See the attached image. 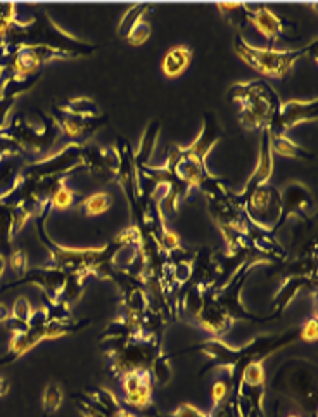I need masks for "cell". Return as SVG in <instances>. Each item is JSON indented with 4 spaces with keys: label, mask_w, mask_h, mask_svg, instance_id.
I'll return each mask as SVG.
<instances>
[{
    "label": "cell",
    "mask_w": 318,
    "mask_h": 417,
    "mask_svg": "<svg viewBox=\"0 0 318 417\" xmlns=\"http://www.w3.org/2000/svg\"><path fill=\"white\" fill-rule=\"evenodd\" d=\"M229 99L241 106L238 119L245 130L270 129L280 106V96L265 80L241 82L230 89Z\"/></svg>",
    "instance_id": "cell-1"
},
{
    "label": "cell",
    "mask_w": 318,
    "mask_h": 417,
    "mask_svg": "<svg viewBox=\"0 0 318 417\" xmlns=\"http://www.w3.org/2000/svg\"><path fill=\"white\" fill-rule=\"evenodd\" d=\"M234 52L248 64L249 68H252L255 71H258L259 75L268 76V78L282 80L285 76L291 75V71L294 70L296 63L303 57L310 56V52H313L317 47V42L308 43L306 47L294 50H280L275 47H256L252 43H249L242 35H236L234 37Z\"/></svg>",
    "instance_id": "cell-2"
},
{
    "label": "cell",
    "mask_w": 318,
    "mask_h": 417,
    "mask_svg": "<svg viewBox=\"0 0 318 417\" xmlns=\"http://www.w3.org/2000/svg\"><path fill=\"white\" fill-rule=\"evenodd\" d=\"M47 215H49V213L37 217L38 234L40 241L49 249L52 265L68 272V274H83L90 277V275L93 274V270H96V267L100 263V260L104 258L106 246H100V248H70V246H61L57 244V242L50 241L45 232Z\"/></svg>",
    "instance_id": "cell-3"
},
{
    "label": "cell",
    "mask_w": 318,
    "mask_h": 417,
    "mask_svg": "<svg viewBox=\"0 0 318 417\" xmlns=\"http://www.w3.org/2000/svg\"><path fill=\"white\" fill-rule=\"evenodd\" d=\"M291 364H284L277 371L273 386L280 388L284 393L294 398L298 405L305 407L312 414L317 407V390L315 376L310 364H303V360H289Z\"/></svg>",
    "instance_id": "cell-4"
},
{
    "label": "cell",
    "mask_w": 318,
    "mask_h": 417,
    "mask_svg": "<svg viewBox=\"0 0 318 417\" xmlns=\"http://www.w3.org/2000/svg\"><path fill=\"white\" fill-rule=\"evenodd\" d=\"M161 351V342L133 338L106 350V355L109 358V367L113 374L121 378L133 371H149L153 360Z\"/></svg>",
    "instance_id": "cell-5"
},
{
    "label": "cell",
    "mask_w": 318,
    "mask_h": 417,
    "mask_svg": "<svg viewBox=\"0 0 318 417\" xmlns=\"http://www.w3.org/2000/svg\"><path fill=\"white\" fill-rule=\"evenodd\" d=\"M82 168L90 175L106 182H118L119 152L118 147H103L86 142L82 152Z\"/></svg>",
    "instance_id": "cell-6"
},
{
    "label": "cell",
    "mask_w": 318,
    "mask_h": 417,
    "mask_svg": "<svg viewBox=\"0 0 318 417\" xmlns=\"http://www.w3.org/2000/svg\"><path fill=\"white\" fill-rule=\"evenodd\" d=\"M50 118L57 125L61 136L66 137L70 142H90L97 130L103 129L107 122L104 115L96 116V118H82V116L64 113V111L57 110V106L52 108Z\"/></svg>",
    "instance_id": "cell-7"
},
{
    "label": "cell",
    "mask_w": 318,
    "mask_h": 417,
    "mask_svg": "<svg viewBox=\"0 0 318 417\" xmlns=\"http://www.w3.org/2000/svg\"><path fill=\"white\" fill-rule=\"evenodd\" d=\"M318 101H301V99H292V101H282L278 111L273 119L272 126H270V133H287L289 130L298 126L299 123H308L317 122L318 115Z\"/></svg>",
    "instance_id": "cell-8"
},
{
    "label": "cell",
    "mask_w": 318,
    "mask_h": 417,
    "mask_svg": "<svg viewBox=\"0 0 318 417\" xmlns=\"http://www.w3.org/2000/svg\"><path fill=\"white\" fill-rule=\"evenodd\" d=\"M273 149H272V139H270V130L265 129L259 132V147H258V163L256 168L252 170V173L249 175L248 182H245L244 189L241 192H234L237 198V201L244 206L245 199L249 198L252 191H256L258 187L270 184V179L273 175Z\"/></svg>",
    "instance_id": "cell-9"
},
{
    "label": "cell",
    "mask_w": 318,
    "mask_h": 417,
    "mask_svg": "<svg viewBox=\"0 0 318 417\" xmlns=\"http://www.w3.org/2000/svg\"><path fill=\"white\" fill-rule=\"evenodd\" d=\"M280 203L282 212L277 224V231L284 226L285 220H289L291 217L308 220V215L312 213L313 205H315L310 187L305 186L303 182H298V180H292V182H289L287 186L280 191Z\"/></svg>",
    "instance_id": "cell-10"
},
{
    "label": "cell",
    "mask_w": 318,
    "mask_h": 417,
    "mask_svg": "<svg viewBox=\"0 0 318 417\" xmlns=\"http://www.w3.org/2000/svg\"><path fill=\"white\" fill-rule=\"evenodd\" d=\"M123 393H125V404L146 412L153 407L154 381L149 371H133L119 378Z\"/></svg>",
    "instance_id": "cell-11"
},
{
    "label": "cell",
    "mask_w": 318,
    "mask_h": 417,
    "mask_svg": "<svg viewBox=\"0 0 318 417\" xmlns=\"http://www.w3.org/2000/svg\"><path fill=\"white\" fill-rule=\"evenodd\" d=\"M68 277H70L68 272L61 270V268L54 265L28 268V272L23 275V277H20V281L7 286V288H13V286H17V284L38 286V288L45 293L49 303L54 305L57 300H59V295L61 291H63L64 284H66Z\"/></svg>",
    "instance_id": "cell-12"
},
{
    "label": "cell",
    "mask_w": 318,
    "mask_h": 417,
    "mask_svg": "<svg viewBox=\"0 0 318 417\" xmlns=\"http://www.w3.org/2000/svg\"><path fill=\"white\" fill-rule=\"evenodd\" d=\"M194 321L197 322V325L202 331L211 335V338H222V336H225L232 329L234 324L229 315L225 314V310L216 302L215 295L211 291H208L204 295V300H202V305L199 308L196 317H194Z\"/></svg>",
    "instance_id": "cell-13"
},
{
    "label": "cell",
    "mask_w": 318,
    "mask_h": 417,
    "mask_svg": "<svg viewBox=\"0 0 318 417\" xmlns=\"http://www.w3.org/2000/svg\"><path fill=\"white\" fill-rule=\"evenodd\" d=\"M248 23L252 24L270 43L277 45L282 38L287 37V21L277 16L266 6H248Z\"/></svg>",
    "instance_id": "cell-14"
},
{
    "label": "cell",
    "mask_w": 318,
    "mask_h": 417,
    "mask_svg": "<svg viewBox=\"0 0 318 417\" xmlns=\"http://www.w3.org/2000/svg\"><path fill=\"white\" fill-rule=\"evenodd\" d=\"M222 136L223 129L222 125H220L218 118H216L215 113L208 111V113L204 115V118H202V126L201 130H199L197 137L189 146H186V151L189 152L190 156L199 159V161L206 163L208 161L209 152H211L213 147L220 142Z\"/></svg>",
    "instance_id": "cell-15"
},
{
    "label": "cell",
    "mask_w": 318,
    "mask_h": 417,
    "mask_svg": "<svg viewBox=\"0 0 318 417\" xmlns=\"http://www.w3.org/2000/svg\"><path fill=\"white\" fill-rule=\"evenodd\" d=\"M313 282H315V279L301 277V275H289V277H285L284 282H282L280 289H278V293L275 295V298H273L275 314H273L272 317L280 315L282 312L289 307V305L294 302L296 296H298V293L303 291V289H306V288H312Z\"/></svg>",
    "instance_id": "cell-16"
},
{
    "label": "cell",
    "mask_w": 318,
    "mask_h": 417,
    "mask_svg": "<svg viewBox=\"0 0 318 417\" xmlns=\"http://www.w3.org/2000/svg\"><path fill=\"white\" fill-rule=\"evenodd\" d=\"M159 136H161V122L154 119V122L149 123V126L144 130L142 137H140L139 140V146L133 151V161H135L137 170L149 165L151 158H153L154 151H156Z\"/></svg>",
    "instance_id": "cell-17"
},
{
    "label": "cell",
    "mask_w": 318,
    "mask_h": 417,
    "mask_svg": "<svg viewBox=\"0 0 318 417\" xmlns=\"http://www.w3.org/2000/svg\"><path fill=\"white\" fill-rule=\"evenodd\" d=\"M192 61V49L187 45L172 47L162 57L161 71L166 78H179L189 68Z\"/></svg>",
    "instance_id": "cell-18"
},
{
    "label": "cell",
    "mask_w": 318,
    "mask_h": 417,
    "mask_svg": "<svg viewBox=\"0 0 318 417\" xmlns=\"http://www.w3.org/2000/svg\"><path fill=\"white\" fill-rule=\"evenodd\" d=\"M272 139V149L273 154L285 156V158H296V159H312V154L301 147L299 144H296L287 133H270Z\"/></svg>",
    "instance_id": "cell-19"
},
{
    "label": "cell",
    "mask_w": 318,
    "mask_h": 417,
    "mask_svg": "<svg viewBox=\"0 0 318 417\" xmlns=\"http://www.w3.org/2000/svg\"><path fill=\"white\" fill-rule=\"evenodd\" d=\"M113 203H114V199L109 192L99 191V192H93V194L86 196V198L78 205V210L85 217H97V215H103V213H106L107 210H111Z\"/></svg>",
    "instance_id": "cell-20"
},
{
    "label": "cell",
    "mask_w": 318,
    "mask_h": 417,
    "mask_svg": "<svg viewBox=\"0 0 318 417\" xmlns=\"http://www.w3.org/2000/svg\"><path fill=\"white\" fill-rule=\"evenodd\" d=\"M57 110L64 111L68 115L82 116V118H96V116L103 115L99 106L89 97H75V99L68 101V103L57 104Z\"/></svg>",
    "instance_id": "cell-21"
},
{
    "label": "cell",
    "mask_w": 318,
    "mask_h": 417,
    "mask_svg": "<svg viewBox=\"0 0 318 417\" xmlns=\"http://www.w3.org/2000/svg\"><path fill=\"white\" fill-rule=\"evenodd\" d=\"M151 376H153L154 384L158 386H166L169 381L173 379V367H172V357L166 353H159L153 360L149 367Z\"/></svg>",
    "instance_id": "cell-22"
},
{
    "label": "cell",
    "mask_w": 318,
    "mask_h": 417,
    "mask_svg": "<svg viewBox=\"0 0 318 417\" xmlns=\"http://www.w3.org/2000/svg\"><path fill=\"white\" fill-rule=\"evenodd\" d=\"M31 314H33V307L28 302L24 296L17 298L14 302L13 308H10V317H9V329L10 331H17V329H23L24 325L30 321Z\"/></svg>",
    "instance_id": "cell-23"
},
{
    "label": "cell",
    "mask_w": 318,
    "mask_h": 417,
    "mask_svg": "<svg viewBox=\"0 0 318 417\" xmlns=\"http://www.w3.org/2000/svg\"><path fill=\"white\" fill-rule=\"evenodd\" d=\"M64 400V390L59 383H49L42 395V407L47 416L56 414Z\"/></svg>",
    "instance_id": "cell-24"
},
{
    "label": "cell",
    "mask_w": 318,
    "mask_h": 417,
    "mask_svg": "<svg viewBox=\"0 0 318 417\" xmlns=\"http://www.w3.org/2000/svg\"><path fill=\"white\" fill-rule=\"evenodd\" d=\"M216 9L229 21L230 27H236L241 30L242 27L248 24V3H220Z\"/></svg>",
    "instance_id": "cell-25"
},
{
    "label": "cell",
    "mask_w": 318,
    "mask_h": 417,
    "mask_svg": "<svg viewBox=\"0 0 318 417\" xmlns=\"http://www.w3.org/2000/svg\"><path fill=\"white\" fill-rule=\"evenodd\" d=\"M241 386H249V388H259L266 386V372L263 362L255 360L249 362L244 367L241 376Z\"/></svg>",
    "instance_id": "cell-26"
},
{
    "label": "cell",
    "mask_w": 318,
    "mask_h": 417,
    "mask_svg": "<svg viewBox=\"0 0 318 417\" xmlns=\"http://www.w3.org/2000/svg\"><path fill=\"white\" fill-rule=\"evenodd\" d=\"M77 203V194L73 189H70V186L66 184V180L57 186V189L54 191V194L49 199V208L50 210H70L73 208Z\"/></svg>",
    "instance_id": "cell-27"
},
{
    "label": "cell",
    "mask_w": 318,
    "mask_h": 417,
    "mask_svg": "<svg viewBox=\"0 0 318 417\" xmlns=\"http://www.w3.org/2000/svg\"><path fill=\"white\" fill-rule=\"evenodd\" d=\"M151 34H153V30H151V23L146 20V14H144V16H140L139 20L133 23V27L130 28L128 34L125 35V40L130 43V45L139 47L151 38Z\"/></svg>",
    "instance_id": "cell-28"
},
{
    "label": "cell",
    "mask_w": 318,
    "mask_h": 417,
    "mask_svg": "<svg viewBox=\"0 0 318 417\" xmlns=\"http://www.w3.org/2000/svg\"><path fill=\"white\" fill-rule=\"evenodd\" d=\"M149 9H151L149 6H132V7H128V10L123 14L121 21H119V24H118V35H119V37L125 38V35L128 34V30L133 27V23H135V21L139 20L140 16H144V14L149 13Z\"/></svg>",
    "instance_id": "cell-29"
},
{
    "label": "cell",
    "mask_w": 318,
    "mask_h": 417,
    "mask_svg": "<svg viewBox=\"0 0 318 417\" xmlns=\"http://www.w3.org/2000/svg\"><path fill=\"white\" fill-rule=\"evenodd\" d=\"M236 397V390H234L230 379H216L211 386V400L213 407L215 405L223 404V402L230 400V398Z\"/></svg>",
    "instance_id": "cell-30"
},
{
    "label": "cell",
    "mask_w": 318,
    "mask_h": 417,
    "mask_svg": "<svg viewBox=\"0 0 318 417\" xmlns=\"http://www.w3.org/2000/svg\"><path fill=\"white\" fill-rule=\"evenodd\" d=\"M144 414H146V412H144ZM146 417H209V414L202 412L201 409H197L196 405H192V404H182L180 407H176L175 411L168 416H159V414H156V412L147 411Z\"/></svg>",
    "instance_id": "cell-31"
},
{
    "label": "cell",
    "mask_w": 318,
    "mask_h": 417,
    "mask_svg": "<svg viewBox=\"0 0 318 417\" xmlns=\"http://www.w3.org/2000/svg\"><path fill=\"white\" fill-rule=\"evenodd\" d=\"M9 265L17 277H23L28 272V255L23 249H16L9 255Z\"/></svg>",
    "instance_id": "cell-32"
},
{
    "label": "cell",
    "mask_w": 318,
    "mask_h": 417,
    "mask_svg": "<svg viewBox=\"0 0 318 417\" xmlns=\"http://www.w3.org/2000/svg\"><path fill=\"white\" fill-rule=\"evenodd\" d=\"M299 339L306 343H315L318 339V321L317 317L308 319L305 324L301 325V329H298Z\"/></svg>",
    "instance_id": "cell-33"
},
{
    "label": "cell",
    "mask_w": 318,
    "mask_h": 417,
    "mask_svg": "<svg viewBox=\"0 0 318 417\" xmlns=\"http://www.w3.org/2000/svg\"><path fill=\"white\" fill-rule=\"evenodd\" d=\"M77 407H78L80 414H82L83 417H106L103 412L97 411L93 405H90L89 402H85V400H77Z\"/></svg>",
    "instance_id": "cell-34"
},
{
    "label": "cell",
    "mask_w": 318,
    "mask_h": 417,
    "mask_svg": "<svg viewBox=\"0 0 318 417\" xmlns=\"http://www.w3.org/2000/svg\"><path fill=\"white\" fill-rule=\"evenodd\" d=\"M9 381L3 378V376H0V397H6V395L9 393Z\"/></svg>",
    "instance_id": "cell-35"
},
{
    "label": "cell",
    "mask_w": 318,
    "mask_h": 417,
    "mask_svg": "<svg viewBox=\"0 0 318 417\" xmlns=\"http://www.w3.org/2000/svg\"><path fill=\"white\" fill-rule=\"evenodd\" d=\"M9 317H10L9 307H6V305H3V303H0V322L9 321Z\"/></svg>",
    "instance_id": "cell-36"
},
{
    "label": "cell",
    "mask_w": 318,
    "mask_h": 417,
    "mask_svg": "<svg viewBox=\"0 0 318 417\" xmlns=\"http://www.w3.org/2000/svg\"><path fill=\"white\" fill-rule=\"evenodd\" d=\"M6 268H7V258H6V255H2V253H0V279H2Z\"/></svg>",
    "instance_id": "cell-37"
},
{
    "label": "cell",
    "mask_w": 318,
    "mask_h": 417,
    "mask_svg": "<svg viewBox=\"0 0 318 417\" xmlns=\"http://www.w3.org/2000/svg\"><path fill=\"white\" fill-rule=\"evenodd\" d=\"M287 417H301V416H299V414H289Z\"/></svg>",
    "instance_id": "cell-38"
}]
</instances>
